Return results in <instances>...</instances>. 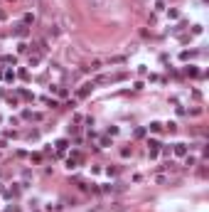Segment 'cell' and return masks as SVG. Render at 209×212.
I'll use <instances>...</instances> for the list:
<instances>
[{
  "mask_svg": "<svg viewBox=\"0 0 209 212\" xmlns=\"http://www.w3.org/2000/svg\"><path fill=\"white\" fill-rule=\"evenodd\" d=\"M89 2H91L94 7H108V5L113 2V0H89Z\"/></svg>",
  "mask_w": 209,
  "mask_h": 212,
  "instance_id": "6da1fadb",
  "label": "cell"
},
{
  "mask_svg": "<svg viewBox=\"0 0 209 212\" xmlns=\"http://www.w3.org/2000/svg\"><path fill=\"white\" fill-rule=\"evenodd\" d=\"M175 153H177V155H185V153H187L185 143H177V145H175Z\"/></svg>",
  "mask_w": 209,
  "mask_h": 212,
  "instance_id": "7a4b0ae2",
  "label": "cell"
}]
</instances>
